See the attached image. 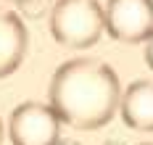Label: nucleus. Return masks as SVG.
I'll list each match as a JSON object with an SVG mask.
<instances>
[{"instance_id":"f257e3e1","label":"nucleus","mask_w":153,"mask_h":145,"mask_svg":"<svg viewBox=\"0 0 153 145\" xmlns=\"http://www.w3.org/2000/svg\"><path fill=\"white\" fill-rule=\"evenodd\" d=\"M48 103L58 111L63 124L90 132L106 127L119 111L122 84L108 64L98 58H74L53 71Z\"/></svg>"},{"instance_id":"1a4fd4ad","label":"nucleus","mask_w":153,"mask_h":145,"mask_svg":"<svg viewBox=\"0 0 153 145\" xmlns=\"http://www.w3.org/2000/svg\"><path fill=\"white\" fill-rule=\"evenodd\" d=\"M103 145H122V143H119V140H106Z\"/></svg>"},{"instance_id":"0eeeda50","label":"nucleus","mask_w":153,"mask_h":145,"mask_svg":"<svg viewBox=\"0 0 153 145\" xmlns=\"http://www.w3.org/2000/svg\"><path fill=\"white\" fill-rule=\"evenodd\" d=\"M145 64H148V69L153 71V32H151V37L145 40Z\"/></svg>"},{"instance_id":"9d476101","label":"nucleus","mask_w":153,"mask_h":145,"mask_svg":"<svg viewBox=\"0 0 153 145\" xmlns=\"http://www.w3.org/2000/svg\"><path fill=\"white\" fill-rule=\"evenodd\" d=\"M3 135H5V129H3V121H0V145H3Z\"/></svg>"},{"instance_id":"423d86ee","label":"nucleus","mask_w":153,"mask_h":145,"mask_svg":"<svg viewBox=\"0 0 153 145\" xmlns=\"http://www.w3.org/2000/svg\"><path fill=\"white\" fill-rule=\"evenodd\" d=\"M122 121L135 132H153V82L137 79L122 92Z\"/></svg>"},{"instance_id":"6e6552de","label":"nucleus","mask_w":153,"mask_h":145,"mask_svg":"<svg viewBox=\"0 0 153 145\" xmlns=\"http://www.w3.org/2000/svg\"><path fill=\"white\" fill-rule=\"evenodd\" d=\"M56 145H79V143H76V140H58Z\"/></svg>"},{"instance_id":"9b49d317","label":"nucleus","mask_w":153,"mask_h":145,"mask_svg":"<svg viewBox=\"0 0 153 145\" xmlns=\"http://www.w3.org/2000/svg\"><path fill=\"white\" fill-rule=\"evenodd\" d=\"M5 3H16V5H19V3H24V0H5Z\"/></svg>"},{"instance_id":"f03ea898","label":"nucleus","mask_w":153,"mask_h":145,"mask_svg":"<svg viewBox=\"0 0 153 145\" xmlns=\"http://www.w3.org/2000/svg\"><path fill=\"white\" fill-rule=\"evenodd\" d=\"M48 13L53 40L69 50L92 48L106 32V8L98 0H56Z\"/></svg>"},{"instance_id":"20e7f679","label":"nucleus","mask_w":153,"mask_h":145,"mask_svg":"<svg viewBox=\"0 0 153 145\" xmlns=\"http://www.w3.org/2000/svg\"><path fill=\"white\" fill-rule=\"evenodd\" d=\"M153 32V0H108L106 34L116 42H145Z\"/></svg>"},{"instance_id":"39448f33","label":"nucleus","mask_w":153,"mask_h":145,"mask_svg":"<svg viewBox=\"0 0 153 145\" xmlns=\"http://www.w3.org/2000/svg\"><path fill=\"white\" fill-rule=\"evenodd\" d=\"M29 48V34L21 16L11 8H0V79L21 66Z\"/></svg>"},{"instance_id":"f8f14e48","label":"nucleus","mask_w":153,"mask_h":145,"mask_svg":"<svg viewBox=\"0 0 153 145\" xmlns=\"http://www.w3.org/2000/svg\"><path fill=\"white\" fill-rule=\"evenodd\" d=\"M143 145H153V143H143Z\"/></svg>"},{"instance_id":"7ed1b4c3","label":"nucleus","mask_w":153,"mask_h":145,"mask_svg":"<svg viewBox=\"0 0 153 145\" xmlns=\"http://www.w3.org/2000/svg\"><path fill=\"white\" fill-rule=\"evenodd\" d=\"M61 116L50 103L27 100L8 116V137L13 145H56L61 140Z\"/></svg>"}]
</instances>
